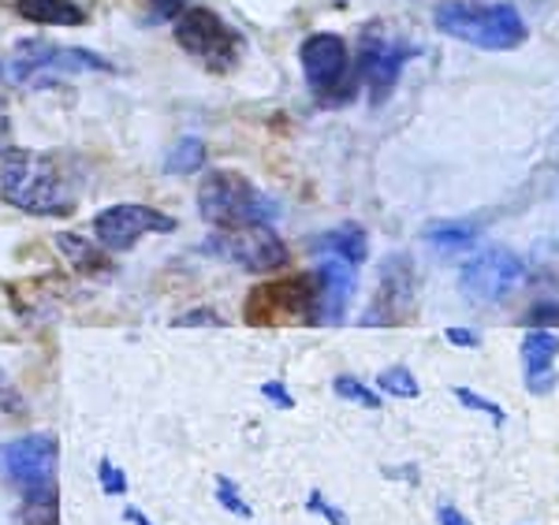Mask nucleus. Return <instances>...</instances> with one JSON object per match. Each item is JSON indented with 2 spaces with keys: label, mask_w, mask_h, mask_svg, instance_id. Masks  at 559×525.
<instances>
[{
  "label": "nucleus",
  "mask_w": 559,
  "mask_h": 525,
  "mask_svg": "<svg viewBox=\"0 0 559 525\" xmlns=\"http://www.w3.org/2000/svg\"><path fill=\"white\" fill-rule=\"evenodd\" d=\"M0 194L31 216H68L79 202L75 183L57 157L20 146L0 157Z\"/></svg>",
  "instance_id": "1"
},
{
  "label": "nucleus",
  "mask_w": 559,
  "mask_h": 525,
  "mask_svg": "<svg viewBox=\"0 0 559 525\" xmlns=\"http://www.w3.org/2000/svg\"><path fill=\"white\" fill-rule=\"evenodd\" d=\"M432 23L448 38L477 45L485 52H508L526 41V23L508 0H444L432 12Z\"/></svg>",
  "instance_id": "2"
},
{
  "label": "nucleus",
  "mask_w": 559,
  "mask_h": 525,
  "mask_svg": "<svg viewBox=\"0 0 559 525\" xmlns=\"http://www.w3.org/2000/svg\"><path fill=\"white\" fill-rule=\"evenodd\" d=\"M198 213L216 231L247 228V224H269L273 216H280L273 198L261 194L247 176L228 168H216L202 179V187H198Z\"/></svg>",
  "instance_id": "3"
},
{
  "label": "nucleus",
  "mask_w": 559,
  "mask_h": 525,
  "mask_svg": "<svg viewBox=\"0 0 559 525\" xmlns=\"http://www.w3.org/2000/svg\"><path fill=\"white\" fill-rule=\"evenodd\" d=\"M242 321L254 329H284V324H318V279L287 276L261 284L247 295Z\"/></svg>",
  "instance_id": "4"
},
{
  "label": "nucleus",
  "mask_w": 559,
  "mask_h": 525,
  "mask_svg": "<svg viewBox=\"0 0 559 525\" xmlns=\"http://www.w3.org/2000/svg\"><path fill=\"white\" fill-rule=\"evenodd\" d=\"M176 45L210 71H231L242 57V34L231 31L210 8H183L176 15Z\"/></svg>",
  "instance_id": "5"
},
{
  "label": "nucleus",
  "mask_w": 559,
  "mask_h": 525,
  "mask_svg": "<svg viewBox=\"0 0 559 525\" xmlns=\"http://www.w3.org/2000/svg\"><path fill=\"white\" fill-rule=\"evenodd\" d=\"M414 52L418 49L403 41L400 34H392L388 26L381 23L366 26L362 38H358V75H362V83L369 86L373 105L388 102V94H392L403 75V63H407Z\"/></svg>",
  "instance_id": "6"
},
{
  "label": "nucleus",
  "mask_w": 559,
  "mask_h": 525,
  "mask_svg": "<svg viewBox=\"0 0 559 525\" xmlns=\"http://www.w3.org/2000/svg\"><path fill=\"white\" fill-rule=\"evenodd\" d=\"M15 83H49V75H71V71H116L105 57L90 49H64V45H52L41 38L20 41L8 60Z\"/></svg>",
  "instance_id": "7"
},
{
  "label": "nucleus",
  "mask_w": 559,
  "mask_h": 525,
  "mask_svg": "<svg viewBox=\"0 0 559 525\" xmlns=\"http://www.w3.org/2000/svg\"><path fill=\"white\" fill-rule=\"evenodd\" d=\"M526 279V261L508 247H492L459 269V291L477 306L503 302Z\"/></svg>",
  "instance_id": "8"
},
{
  "label": "nucleus",
  "mask_w": 559,
  "mask_h": 525,
  "mask_svg": "<svg viewBox=\"0 0 559 525\" xmlns=\"http://www.w3.org/2000/svg\"><path fill=\"white\" fill-rule=\"evenodd\" d=\"M205 253L231 265L247 269V273H276L287 265V247L276 239L273 228L265 224H247V228H228L210 235V242L202 247Z\"/></svg>",
  "instance_id": "9"
},
{
  "label": "nucleus",
  "mask_w": 559,
  "mask_h": 525,
  "mask_svg": "<svg viewBox=\"0 0 559 525\" xmlns=\"http://www.w3.org/2000/svg\"><path fill=\"white\" fill-rule=\"evenodd\" d=\"M57 463L60 448L49 432H31V437L0 443V474L12 485H20L23 492L57 481Z\"/></svg>",
  "instance_id": "10"
},
{
  "label": "nucleus",
  "mask_w": 559,
  "mask_h": 525,
  "mask_svg": "<svg viewBox=\"0 0 559 525\" xmlns=\"http://www.w3.org/2000/svg\"><path fill=\"white\" fill-rule=\"evenodd\" d=\"M414 265L407 253H388L381 261V279H377V295L362 313V329H392V324L407 321L414 310Z\"/></svg>",
  "instance_id": "11"
},
{
  "label": "nucleus",
  "mask_w": 559,
  "mask_h": 525,
  "mask_svg": "<svg viewBox=\"0 0 559 525\" xmlns=\"http://www.w3.org/2000/svg\"><path fill=\"white\" fill-rule=\"evenodd\" d=\"M302 71L306 83L318 97L332 102V90H344V97H350V79H347V41L340 34H313L302 41Z\"/></svg>",
  "instance_id": "12"
},
{
  "label": "nucleus",
  "mask_w": 559,
  "mask_h": 525,
  "mask_svg": "<svg viewBox=\"0 0 559 525\" xmlns=\"http://www.w3.org/2000/svg\"><path fill=\"white\" fill-rule=\"evenodd\" d=\"M146 231H176V220L150 210V205H134V202L108 205L105 213L94 216V235L105 250H128Z\"/></svg>",
  "instance_id": "13"
},
{
  "label": "nucleus",
  "mask_w": 559,
  "mask_h": 525,
  "mask_svg": "<svg viewBox=\"0 0 559 525\" xmlns=\"http://www.w3.org/2000/svg\"><path fill=\"white\" fill-rule=\"evenodd\" d=\"M313 279H318V324H344L347 302L358 287L355 265H347V261H340V258H329L318 265Z\"/></svg>",
  "instance_id": "14"
},
{
  "label": "nucleus",
  "mask_w": 559,
  "mask_h": 525,
  "mask_svg": "<svg viewBox=\"0 0 559 525\" xmlns=\"http://www.w3.org/2000/svg\"><path fill=\"white\" fill-rule=\"evenodd\" d=\"M556 355H559V336L545 329H534L522 339V366H526V387L530 395H548L556 392Z\"/></svg>",
  "instance_id": "15"
},
{
  "label": "nucleus",
  "mask_w": 559,
  "mask_h": 525,
  "mask_svg": "<svg viewBox=\"0 0 559 525\" xmlns=\"http://www.w3.org/2000/svg\"><path fill=\"white\" fill-rule=\"evenodd\" d=\"M15 12L34 26H83L86 12L75 0H15Z\"/></svg>",
  "instance_id": "16"
},
{
  "label": "nucleus",
  "mask_w": 559,
  "mask_h": 525,
  "mask_svg": "<svg viewBox=\"0 0 559 525\" xmlns=\"http://www.w3.org/2000/svg\"><path fill=\"white\" fill-rule=\"evenodd\" d=\"M57 250L64 253L68 265L75 269V273L97 276V273H108V269H112V261L105 258L102 242H90V239H83V235H75V231L57 235Z\"/></svg>",
  "instance_id": "17"
},
{
  "label": "nucleus",
  "mask_w": 559,
  "mask_h": 525,
  "mask_svg": "<svg viewBox=\"0 0 559 525\" xmlns=\"http://www.w3.org/2000/svg\"><path fill=\"white\" fill-rule=\"evenodd\" d=\"M313 247L336 253V258H340V261H347V265H362L366 253H369L366 231L358 228V224H340L336 231H324L321 239L313 242Z\"/></svg>",
  "instance_id": "18"
},
{
  "label": "nucleus",
  "mask_w": 559,
  "mask_h": 525,
  "mask_svg": "<svg viewBox=\"0 0 559 525\" xmlns=\"http://www.w3.org/2000/svg\"><path fill=\"white\" fill-rule=\"evenodd\" d=\"M20 525H60V496H57V481L31 488L26 500L20 506Z\"/></svg>",
  "instance_id": "19"
},
{
  "label": "nucleus",
  "mask_w": 559,
  "mask_h": 525,
  "mask_svg": "<svg viewBox=\"0 0 559 525\" xmlns=\"http://www.w3.org/2000/svg\"><path fill=\"white\" fill-rule=\"evenodd\" d=\"M426 242L440 253H455V250H471L477 242V228L466 220H440L426 228Z\"/></svg>",
  "instance_id": "20"
},
{
  "label": "nucleus",
  "mask_w": 559,
  "mask_h": 525,
  "mask_svg": "<svg viewBox=\"0 0 559 525\" xmlns=\"http://www.w3.org/2000/svg\"><path fill=\"white\" fill-rule=\"evenodd\" d=\"M205 165V142L202 139H179L165 157L168 176H191Z\"/></svg>",
  "instance_id": "21"
},
{
  "label": "nucleus",
  "mask_w": 559,
  "mask_h": 525,
  "mask_svg": "<svg viewBox=\"0 0 559 525\" xmlns=\"http://www.w3.org/2000/svg\"><path fill=\"white\" fill-rule=\"evenodd\" d=\"M377 387L388 395H395V399H418L421 395V387H418V380H414V373L407 366H388L377 373Z\"/></svg>",
  "instance_id": "22"
},
{
  "label": "nucleus",
  "mask_w": 559,
  "mask_h": 525,
  "mask_svg": "<svg viewBox=\"0 0 559 525\" xmlns=\"http://www.w3.org/2000/svg\"><path fill=\"white\" fill-rule=\"evenodd\" d=\"M332 392H336L340 399H347V403L366 406V410H381V395H377L373 387H366L362 380H355V377H336V380H332Z\"/></svg>",
  "instance_id": "23"
},
{
  "label": "nucleus",
  "mask_w": 559,
  "mask_h": 525,
  "mask_svg": "<svg viewBox=\"0 0 559 525\" xmlns=\"http://www.w3.org/2000/svg\"><path fill=\"white\" fill-rule=\"evenodd\" d=\"M216 503L224 506V511H231L236 518H250V506H247V500L239 496V488H236V481L231 477H216Z\"/></svg>",
  "instance_id": "24"
},
{
  "label": "nucleus",
  "mask_w": 559,
  "mask_h": 525,
  "mask_svg": "<svg viewBox=\"0 0 559 525\" xmlns=\"http://www.w3.org/2000/svg\"><path fill=\"white\" fill-rule=\"evenodd\" d=\"M452 395L463 406H471V410H481V414H489L492 418V425H503L508 421V414H503V406L500 403H492V399H485V395H477V392H471V387H452Z\"/></svg>",
  "instance_id": "25"
},
{
  "label": "nucleus",
  "mask_w": 559,
  "mask_h": 525,
  "mask_svg": "<svg viewBox=\"0 0 559 525\" xmlns=\"http://www.w3.org/2000/svg\"><path fill=\"white\" fill-rule=\"evenodd\" d=\"M306 511H310V514H321V518L329 522V525H350V522H347V514L340 511V506H332L329 500H324L318 488H313V492L306 496Z\"/></svg>",
  "instance_id": "26"
},
{
  "label": "nucleus",
  "mask_w": 559,
  "mask_h": 525,
  "mask_svg": "<svg viewBox=\"0 0 559 525\" xmlns=\"http://www.w3.org/2000/svg\"><path fill=\"white\" fill-rule=\"evenodd\" d=\"M97 477H102V488H105L108 496H123V492H128V477H123L120 469L108 463V458L97 463Z\"/></svg>",
  "instance_id": "27"
},
{
  "label": "nucleus",
  "mask_w": 559,
  "mask_h": 525,
  "mask_svg": "<svg viewBox=\"0 0 559 525\" xmlns=\"http://www.w3.org/2000/svg\"><path fill=\"white\" fill-rule=\"evenodd\" d=\"M261 395H265V399L273 403V406H280V410H292V406H295V399L287 395V387L280 384V380H269V384H261Z\"/></svg>",
  "instance_id": "28"
},
{
  "label": "nucleus",
  "mask_w": 559,
  "mask_h": 525,
  "mask_svg": "<svg viewBox=\"0 0 559 525\" xmlns=\"http://www.w3.org/2000/svg\"><path fill=\"white\" fill-rule=\"evenodd\" d=\"M0 410H12V414H23V399L15 395V387L8 384V377L0 373Z\"/></svg>",
  "instance_id": "29"
},
{
  "label": "nucleus",
  "mask_w": 559,
  "mask_h": 525,
  "mask_svg": "<svg viewBox=\"0 0 559 525\" xmlns=\"http://www.w3.org/2000/svg\"><path fill=\"white\" fill-rule=\"evenodd\" d=\"M12 150V120H8V105H4V90H0V157Z\"/></svg>",
  "instance_id": "30"
},
{
  "label": "nucleus",
  "mask_w": 559,
  "mask_h": 525,
  "mask_svg": "<svg viewBox=\"0 0 559 525\" xmlns=\"http://www.w3.org/2000/svg\"><path fill=\"white\" fill-rule=\"evenodd\" d=\"M194 324H213V329H221V317L210 313V310H198V313H187L176 321V329H194Z\"/></svg>",
  "instance_id": "31"
},
{
  "label": "nucleus",
  "mask_w": 559,
  "mask_h": 525,
  "mask_svg": "<svg viewBox=\"0 0 559 525\" xmlns=\"http://www.w3.org/2000/svg\"><path fill=\"white\" fill-rule=\"evenodd\" d=\"M437 522H440V525H474V522L466 518V514L459 511V506H452V503H440V506H437Z\"/></svg>",
  "instance_id": "32"
},
{
  "label": "nucleus",
  "mask_w": 559,
  "mask_h": 525,
  "mask_svg": "<svg viewBox=\"0 0 559 525\" xmlns=\"http://www.w3.org/2000/svg\"><path fill=\"white\" fill-rule=\"evenodd\" d=\"M448 336V343H455V347H481V336H477V332H471V329H448L444 332Z\"/></svg>",
  "instance_id": "33"
},
{
  "label": "nucleus",
  "mask_w": 559,
  "mask_h": 525,
  "mask_svg": "<svg viewBox=\"0 0 559 525\" xmlns=\"http://www.w3.org/2000/svg\"><path fill=\"white\" fill-rule=\"evenodd\" d=\"M537 321H559V306H537L534 313H530V324Z\"/></svg>",
  "instance_id": "34"
},
{
  "label": "nucleus",
  "mask_w": 559,
  "mask_h": 525,
  "mask_svg": "<svg viewBox=\"0 0 559 525\" xmlns=\"http://www.w3.org/2000/svg\"><path fill=\"white\" fill-rule=\"evenodd\" d=\"M123 522H131V525H150V518L139 511V506H128V511H123Z\"/></svg>",
  "instance_id": "35"
},
{
  "label": "nucleus",
  "mask_w": 559,
  "mask_h": 525,
  "mask_svg": "<svg viewBox=\"0 0 559 525\" xmlns=\"http://www.w3.org/2000/svg\"><path fill=\"white\" fill-rule=\"evenodd\" d=\"M153 4H157V0H153Z\"/></svg>",
  "instance_id": "36"
}]
</instances>
